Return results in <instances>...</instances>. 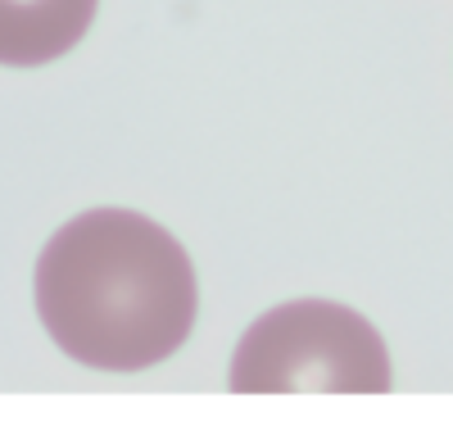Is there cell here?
Listing matches in <instances>:
<instances>
[{"instance_id": "1", "label": "cell", "mask_w": 453, "mask_h": 426, "mask_svg": "<svg viewBox=\"0 0 453 426\" xmlns=\"http://www.w3.org/2000/svg\"><path fill=\"white\" fill-rule=\"evenodd\" d=\"M200 286L173 231L132 209L64 222L36 259V314L59 350L96 372H145L196 327Z\"/></svg>"}, {"instance_id": "2", "label": "cell", "mask_w": 453, "mask_h": 426, "mask_svg": "<svg viewBox=\"0 0 453 426\" xmlns=\"http://www.w3.org/2000/svg\"><path fill=\"white\" fill-rule=\"evenodd\" d=\"M236 395H386L390 354L367 318L345 304L295 299L263 314L236 345Z\"/></svg>"}, {"instance_id": "3", "label": "cell", "mask_w": 453, "mask_h": 426, "mask_svg": "<svg viewBox=\"0 0 453 426\" xmlns=\"http://www.w3.org/2000/svg\"><path fill=\"white\" fill-rule=\"evenodd\" d=\"M100 0H0V64L36 68L87 36Z\"/></svg>"}]
</instances>
